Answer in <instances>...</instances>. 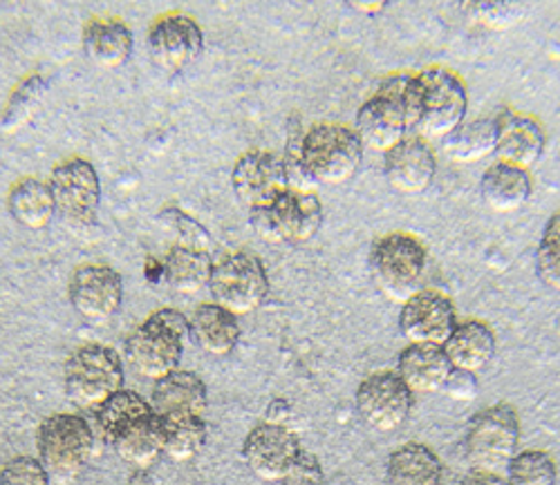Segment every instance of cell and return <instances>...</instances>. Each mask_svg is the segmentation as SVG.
I'll use <instances>...</instances> for the list:
<instances>
[{
	"mask_svg": "<svg viewBox=\"0 0 560 485\" xmlns=\"http://www.w3.org/2000/svg\"><path fill=\"white\" fill-rule=\"evenodd\" d=\"M292 407L288 405V401H283V399H276V401H271L269 405H267V423H273V425H285L288 427V412H290Z\"/></svg>",
	"mask_w": 560,
	"mask_h": 485,
	"instance_id": "43",
	"label": "cell"
},
{
	"mask_svg": "<svg viewBox=\"0 0 560 485\" xmlns=\"http://www.w3.org/2000/svg\"><path fill=\"white\" fill-rule=\"evenodd\" d=\"M241 335L243 329L238 316L229 314L226 309L213 303L200 305L189 318V341L209 356H229L238 347Z\"/></svg>",
	"mask_w": 560,
	"mask_h": 485,
	"instance_id": "24",
	"label": "cell"
},
{
	"mask_svg": "<svg viewBox=\"0 0 560 485\" xmlns=\"http://www.w3.org/2000/svg\"><path fill=\"white\" fill-rule=\"evenodd\" d=\"M151 407L153 412L164 416H205L209 407V394L205 380L194 374L177 369L153 385L151 394Z\"/></svg>",
	"mask_w": 560,
	"mask_h": 485,
	"instance_id": "20",
	"label": "cell"
},
{
	"mask_svg": "<svg viewBox=\"0 0 560 485\" xmlns=\"http://www.w3.org/2000/svg\"><path fill=\"white\" fill-rule=\"evenodd\" d=\"M209 294L213 305L233 316L254 314L269 296V275L262 260L247 251L224 256L213 264Z\"/></svg>",
	"mask_w": 560,
	"mask_h": 485,
	"instance_id": "10",
	"label": "cell"
},
{
	"mask_svg": "<svg viewBox=\"0 0 560 485\" xmlns=\"http://www.w3.org/2000/svg\"><path fill=\"white\" fill-rule=\"evenodd\" d=\"M249 226L267 245H303L323 226V204L316 192L288 188L271 204L249 209Z\"/></svg>",
	"mask_w": 560,
	"mask_h": 485,
	"instance_id": "8",
	"label": "cell"
},
{
	"mask_svg": "<svg viewBox=\"0 0 560 485\" xmlns=\"http://www.w3.org/2000/svg\"><path fill=\"white\" fill-rule=\"evenodd\" d=\"M132 50H135L132 29L121 19L95 16L85 23L83 52L95 66L104 70H117L132 57Z\"/></svg>",
	"mask_w": 560,
	"mask_h": 485,
	"instance_id": "21",
	"label": "cell"
},
{
	"mask_svg": "<svg viewBox=\"0 0 560 485\" xmlns=\"http://www.w3.org/2000/svg\"><path fill=\"white\" fill-rule=\"evenodd\" d=\"M280 485H325V476L318 459L303 450V454L299 457L294 468L288 472V476L280 481Z\"/></svg>",
	"mask_w": 560,
	"mask_h": 485,
	"instance_id": "41",
	"label": "cell"
},
{
	"mask_svg": "<svg viewBox=\"0 0 560 485\" xmlns=\"http://www.w3.org/2000/svg\"><path fill=\"white\" fill-rule=\"evenodd\" d=\"M110 446L124 463L137 470L153 468L164 454L160 416L153 412L142 421L132 423L130 427L121 429L115 439H110Z\"/></svg>",
	"mask_w": 560,
	"mask_h": 485,
	"instance_id": "27",
	"label": "cell"
},
{
	"mask_svg": "<svg viewBox=\"0 0 560 485\" xmlns=\"http://www.w3.org/2000/svg\"><path fill=\"white\" fill-rule=\"evenodd\" d=\"M160 220L177 235V245L179 247H189V249H198V251H207L211 249V235L209 230L194 220L191 215H186L179 209H166L160 213Z\"/></svg>",
	"mask_w": 560,
	"mask_h": 485,
	"instance_id": "37",
	"label": "cell"
},
{
	"mask_svg": "<svg viewBox=\"0 0 560 485\" xmlns=\"http://www.w3.org/2000/svg\"><path fill=\"white\" fill-rule=\"evenodd\" d=\"M451 371L453 365L444 350L433 345H408L397 360V376L412 397L440 394Z\"/></svg>",
	"mask_w": 560,
	"mask_h": 485,
	"instance_id": "22",
	"label": "cell"
},
{
	"mask_svg": "<svg viewBox=\"0 0 560 485\" xmlns=\"http://www.w3.org/2000/svg\"><path fill=\"white\" fill-rule=\"evenodd\" d=\"M361 421L377 434L397 431L410 416L415 397L397 371H377L361 380L357 397Z\"/></svg>",
	"mask_w": 560,
	"mask_h": 485,
	"instance_id": "12",
	"label": "cell"
},
{
	"mask_svg": "<svg viewBox=\"0 0 560 485\" xmlns=\"http://www.w3.org/2000/svg\"><path fill=\"white\" fill-rule=\"evenodd\" d=\"M406 81L408 72L384 79L377 92L359 108L354 119V132L363 145V151L386 155L406 137H410Z\"/></svg>",
	"mask_w": 560,
	"mask_h": 485,
	"instance_id": "5",
	"label": "cell"
},
{
	"mask_svg": "<svg viewBox=\"0 0 560 485\" xmlns=\"http://www.w3.org/2000/svg\"><path fill=\"white\" fill-rule=\"evenodd\" d=\"M343 3H346L348 10H352L354 14L372 19V16H382V14L390 8L393 0H343Z\"/></svg>",
	"mask_w": 560,
	"mask_h": 485,
	"instance_id": "42",
	"label": "cell"
},
{
	"mask_svg": "<svg viewBox=\"0 0 560 485\" xmlns=\"http://www.w3.org/2000/svg\"><path fill=\"white\" fill-rule=\"evenodd\" d=\"M303 454L299 436L273 423L256 425L243 443V459L254 476L265 483H280Z\"/></svg>",
	"mask_w": 560,
	"mask_h": 485,
	"instance_id": "14",
	"label": "cell"
},
{
	"mask_svg": "<svg viewBox=\"0 0 560 485\" xmlns=\"http://www.w3.org/2000/svg\"><path fill=\"white\" fill-rule=\"evenodd\" d=\"M457 327L455 307L448 296L435 288H422L404 303L399 314V331L410 345L444 347Z\"/></svg>",
	"mask_w": 560,
	"mask_h": 485,
	"instance_id": "15",
	"label": "cell"
},
{
	"mask_svg": "<svg viewBox=\"0 0 560 485\" xmlns=\"http://www.w3.org/2000/svg\"><path fill=\"white\" fill-rule=\"evenodd\" d=\"M504 478L509 485H556L558 468L549 452L527 450L513 457Z\"/></svg>",
	"mask_w": 560,
	"mask_h": 485,
	"instance_id": "35",
	"label": "cell"
},
{
	"mask_svg": "<svg viewBox=\"0 0 560 485\" xmlns=\"http://www.w3.org/2000/svg\"><path fill=\"white\" fill-rule=\"evenodd\" d=\"M8 209L14 222L30 230H45L57 217L50 184L38 177H23L10 188Z\"/></svg>",
	"mask_w": 560,
	"mask_h": 485,
	"instance_id": "26",
	"label": "cell"
},
{
	"mask_svg": "<svg viewBox=\"0 0 560 485\" xmlns=\"http://www.w3.org/2000/svg\"><path fill=\"white\" fill-rule=\"evenodd\" d=\"M370 269L382 294L388 300L404 305L424 288L429 251L410 233H388L372 245Z\"/></svg>",
	"mask_w": 560,
	"mask_h": 485,
	"instance_id": "3",
	"label": "cell"
},
{
	"mask_svg": "<svg viewBox=\"0 0 560 485\" xmlns=\"http://www.w3.org/2000/svg\"><path fill=\"white\" fill-rule=\"evenodd\" d=\"M406 108L410 134L427 141L453 134L469 113V90L448 68H429L408 74Z\"/></svg>",
	"mask_w": 560,
	"mask_h": 485,
	"instance_id": "1",
	"label": "cell"
},
{
	"mask_svg": "<svg viewBox=\"0 0 560 485\" xmlns=\"http://www.w3.org/2000/svg\"><path fill=\"white\" fill-rule=\"evenodd\" d=\"M162 421V450L173 463L194 461L207 443L205 416H164Z\"/></svg>",
	"mask_w": 560,
	"mask_h": 485,
	"instance_id": "31",
	"label": "cell"
},
{
	"mask_svg": "<svg viewBox=\"0 0 560 485\" xmlns=\"http://www.w3.org/2000/svg\"><path fill=\"white\" fill-rule=\"evenodd\" d=\"M45 94H48V79L38 72L25 76L10 94L3 117H0V128L8 134L25 128L43 108Z\"/></svg>",
	"mask_w": 560,
	"mask_h": 485,
	"instance_id": "32",
	"label": "cell"
},
{
	"mask_svg": "<svg viewBox=\"0 0 560 485\" xmlns=\"http://www.w3.org/2000/svg\"><path fill=\"white\" fill-rule=\"evenodd\" d=\"M124 378L121 356L113 347L90 343L66 363V394L83 410H97L124 390Z\"/></svg>",
	"mask_w": 560,
	"mask_h": 485,
	"instance_id": "9",
	"label": "cell"
},
{
	"mask_svg": "<svg viewBox=\"0 0 560 485\" xmlns=\"http://www.w3.org/2000/svg\"><path fill=\"white\" fill-rule=\"evenodd\" d=\"M72 309L90 322H108L124 303L121 275L106 264H81L68 286Z\"/></svg>",
	"mask_w": 560,
	"mask_h": 485,
	"instance_id": "16",
	"label": "cell"
},
{
	"mask_svg": "<svg viewBox=\"0 0 560 485\" xmlns=\"http://www.w3.org/2000/svg\"><path fill=\"white\" fill-rule=\"evenodd\" d=\"M442 350L448 363L453 365V369L471 371L478 376L495 358L498 343H495V333L487 322L464 320V322H457V327L453 329Z\"/></svg>",
	"mask_w": 560,
	"mask_h": 485,
	"instance_id": "23",
	"label": "cell"
},
{
	"mask_svg": "<svg viewBox=\"0 0 560 485\" xmlns=\"http://www.w3.org/2000/svg\"><path fill=\"white\" fill-rule=\"evenodd\" d=\"M303 162L316 186H341L357 175L363 145L350 126L314 123L303 134Z\"/></svg>",
	"mask_w": 560,
	"mask_h": 485,
	"instance_id": "6",
	"label": "cell"
},
{
	"mask_svg": "<svg viewBox=\"0 0 560 485\" xmlns=\"http://www.w3.org/2000/svg\"><path fill=\"white\" fill-rule=\"evenodd\" d=\"M205 50V32L189 14L168 12L149 29V55L164 72H182Z\"/></svg>",
	"mask_w": 560,
	"mask_h": 485,
	"instance_id": "13",
	"label": "cell"
},
{
	"mask_svg": "<svg viewBox=\"0 0 560 485\" xmlns=\"http://www.w3.org/2000/svg\"><path fill=\"white\" fill-rule=\"evenodd\" d=\"M536 271L542 284L560 291V213H553L542 230L536 253Z\"/></svg>",
	"mask_w": 560,
	"mask_h": 485,
	"instance_id": "36",
	"label": "cell"
},
{
	"mask_svg": "<svg viewBox=\"0 0 560 485\" xmlns=\"http://www.w3.org/2000/svg\"><path fill=\"white\" fill-rule=\"evenodd\" d=\"M462 14L487 29L504 32L523 23L527 16V0H459Z\"/></svg>",
	"mask_w": 560,
	"mask_h": 485,
	"instance_id": "34",
	"label": "cell"
},
{
	"mask_svg": "<svg viewBox=\"0 0 560 485\" xmlns=\"http://www.w3.org/2000/svg\"><path fill=\"white\" fill-rule=\"evenodd\" d=\"M57 217L72 230H88L97 224L102 206V181L88 159L61 162L50 175Z\"/></svg>",
	"mask_w": 560,
	"mask_h": 485,
	"instance_id": "11",
	"label": "cell"
},
{
	"mask_svg": "<svg viewBox=\"0 0 560 485\" xmlns=\"http://www.w3.org/2000/svg\"><path fill=\"white\" fill-rule=\"evenodd\" d=\"M480 196L495 213H516L534 196L532 173L504 162L491 164L480 179Z\"/></svg>",
	"mask_w": 560,
	"mask_h": 485,
	"instance_id": "25",
	"label": "cell"
},
{
	"mask_svg": "<svg viewBox=\"0 0 560 485\" xmlns=\"http://www.w3.org/2000/svg\"><path fill=\"white\" fill-rule=\"evenodd\" d=\"M444 149L457 164H478L493 157L498 149L495 119L464 121L453 134L444 139Z\"/></svg>",
	"mask_w": 560,
	"mask_h": 485,
	"instance_id": "30",
	"label": "cell"
},
{
	"mask_svg": "<svg viewBox=\"0 0 560 485\" xmlns=\"http://www.w3.org/2000/svg\"><path fill=\"white\" fill-rule=\"evenodd\" d=\"M213 260L207 251L175 245L164 260V280L179 296H198L209 288Z\"/></svg>",
	"mask_w": 560,
	"mask_h": 485,
	"instance_id": "29",
	"label": "cell"
},
{
	"mask_svg": "<svg viewBox=\"0 0 560 485\" xmlns=\"http://www.w3.org/2000/svg\"><path fill=\"white\" fill-rule=\"evenodd\" d=\"M521 418L509 403L478 412L464 436V454L474 472L504 476L521 450Z\"/></svg>",
	"mask_w": 560,
	"mask_h": 485,
	"instance_id": "4",
	"label": "cell"
},
{
	"mask_svg": "<svg viewBox=\"0 0 560 485\" xmlns=\"http://www.w3.org/2000/svg\"><path fill=\"white\" fill-rule=\"evenodd\" d=\"M442 394H446L451 401L457 403H471L478 399L480 394V382L478 376L471 371H462V369H453L442 387Z\"/></svg>",
	"mask_w": 560,
	"mask_h": 485,
	"instance_id": "40",
	"label": "cell"
},
{
	"mask_svg": "<svg viewBox=\"0 0 560 485\" xmlns=\"http://www.w3.org/2000/svg\"><path fill=\"white\" fill-rule=\"evenodd\" d=\"M36 459L48 470L50 478L70 481L88 465L95 450V431L79 414H52L36 431Z\"/></svg>",
	"mask_w": 560,
	"mask_h": 485,
	"instance_id": "7",
	"label": "cell"
},
{
	"mask_svg": "<svg viewBox=\"0 0 560 485\" xmlns=\"http://www.w3.org/2000/svg\"><path fill=\"white\" fill-rule=\"evenodd\" d=\"M95 414H97V423H100L104 436L110 441L121 429H126L132 423L142 421L144 416L153 414V407L144 397H139L137 392L126 390V387H124L121 392H117L106 403H102L95 410Z\"/></svg>",
	"mask_w": 560,
	"mask_h": 485,
	"instance_id": "33",
	"label": "cell"
},
{
	"mask_svg": "<svg viewBox=\"0 0 560 485\" xmlns=\"http://www.w3.org/2000/svg\"><path fill=\"white\" fill-rule=\"evenodd\" d=\"M384 175L390 188L404 196H422L438 175V155L431 141L422 137H406L390 153L384 155Z\"/></svg>",
	"mask_w": 560,
	"mask_h": 485,
	"instance_id": "18",
	"label": "cell"
},
{
	"mask_svg": "<svg viewBox=\"0 0 560 485\" xmlns=\"http://www.w3.org/2000/svg\"><path fill=\"white\" fill-rule=\"evenodd\" d=\"M498 123V162L532 170L545 155L547 134L540 121L513 110H502Z\"/></svg>",
	"mask_w": 560,
	"mask_h": 485,
	"instance_id": "19",
	"label": "cell"
},
{
	"mask_svg": "<svg viewBox=\"0 0 560 485\" xmlns=\"http://www.w3.org/2000/svg\"><path fill=\"white\" fill-rule=\"evenodd\" d=\"M0 485H50V474L36 457H16L0 468Z\"/></svg>",
	"mask_w": 560,
	"mask_h": 485,
	"instance_id": "39",
	"label": "cell"
},
{
	"mask_svg": "<svg viewBox=\"0 0 560 485\" xmlns=\"http://www.w3.org/2000/svg\"><path fill=\"white\" fill-rule=\"evenodd\" d=\"M186 343L189 318L175 309H160L128 335L126 363L155 382L179 369Z\"/></svg>",
	"mask_w": 560,
	"mask_h": 485,
	"instance_id": "2",
	"label": "cell"
},
{
	"mask_svg": "<svg viewBox=\"0 0 560 485\" xmlns=\"http://www.w3.org/2000/svg\"><path fill=\"white\" fill-rule=\"evenodd\" d=\"M457 485H509L504 476L498 474H487V472H469Z\"/></svg>",
	"mask_w": 560,
	"mask_h": 485,
	"instance_id": "44",
	"label": "cell"
},
{
	"mask_svg": "<svg viewBox=\"0 0 560 485\" xmlns=\"http://www.w3.org/2000/svg\"><path fill=\"white\" fill-rule=\"evenodd\" d=\"M444 465L424 443H406L388 459V485H442Z\"/></svg>",
	"mask_w": 560,
	"mask_h": 485,
	"instance_id": "28",
	"label": "cell"
},
{
	"mask_svg": "<svg viewBox=\"0 0 560 485\" xmlns=\"http://www.w3.org/2000/svg\"><path fill=\"white\" fill-rule=\"evenodd\" d=\"M303 134L305 130L301 128H292L288 134V143H285V153H283V168H285V179H288V188L296 190V192H314L318 186L312 181V177L305 170V162H303Z\"/></svg>",
	"mask_w": 560,
	"mask_h": 485,
	"instance_id": "38",
	"label": "cell"
},
{
	"mask_svg": "<svg viewBox=\"0 0 560 485\" xmlns=\"http://www.w3.org/2000/svg\"><path fill=\"white\" fill-rule=\"evenodd\" d=\"M231 186L247 209L271 204L288 190L283 159L267 151H249L233 164Z\"/></svg>",
	"mask_w": 560,
	"mask_h": 485,
	"instance_id": "17",
	"label": "cell"
}]
</instances>
